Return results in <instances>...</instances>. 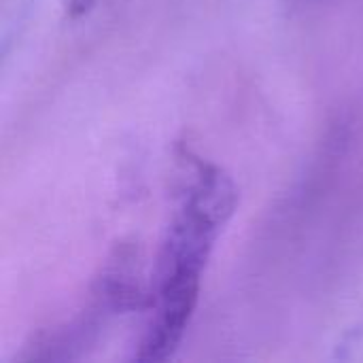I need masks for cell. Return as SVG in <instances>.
I'll use <instances>...</instances> for the list:
<instances>
[{
	"label": "cell",
	"instance_id": "cell-1",
	"mask_svg": "<svg viewBox=\"0 0 363 363\" xmlns=\"http://www.w3.org/2000/svg\"><path fill=\"white\" fill-rule=\"evenodd\" d=\"M189 179L157 255L151 315L134 355L138 362H166L179 349L213 247L236 208V185L219 166L200 157H189Z\"/></svg>",
	"mask_w": 363,
	"mask_h": 363
}]
</instances>
